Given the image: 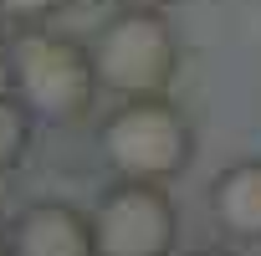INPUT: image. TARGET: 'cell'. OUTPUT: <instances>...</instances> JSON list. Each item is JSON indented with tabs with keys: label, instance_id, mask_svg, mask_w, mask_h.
<instances>
[{
	"label": "cell",
	"instance_id": "6da1fadb",
	"mask_svg": "<svg viewBox=\"0 0 261 256\" xmlns=\"http://www.w3.org/2000/svg\"><path fill=\"white\" fill-rule=\"evenodd\" d=\"M87 57L97 87H113L118 97H164L179 67V36L164 11L118 6V16L92 36Z\"/></svg>",
	"mask_w": 261,
	"mask_h": 256
},
{
	"label": "cell",
	"instance_id": "7a4b0ae2",
	"mask_svg": "<svg viewBox=\"0 0 261 256\" xmlns=\"http://www.w3.org/2000/svg\"><path fill=\"white\" fill-rule=\"evenodd\" d=\"M102 154L123 180H174L195 159V123L169 97H123L102 123Z\"/></svg>",
	"mask_w": 261,
	"mask_h": 256
},
{
	"label": "cell",
	"instance_id": "3957f363",
	"mask_svg": "<svg viewBox=\"0 0 261 256\" xmlns=\"http://www.w3.org/2000/svg\"><path fill=\"white\" fill-rule=\"evenodd\" d=\"M11 82H16V97L46 123H67V118L87 113L92 92H97V72H92L87 46H77V41H67L57 31L16 36Z\"/></svg>",
	"mask_w": 261,
	"mask_h": 256
},
{
	"label": "cell",
	"instance_id": "277c9868",
	"mask_svg": "<svg viewBox=\"0 0 261 256\" xmlns=\"http://www.w3.org/2000/svg\"><path fill=\"white\" fill-rule=\"evenodd\" d=\"M92 246L97 256H174L179 246V210L164 185L123 180L92 210Z\"/></svg>",
	"mask_w": 261,
	"mask_h": 256
},
{
	"label": "cell",
	"instance_id": "5b68a950",
	"mask_svg": "<svg viewBox=\"0 0 261 256\" xmlns=\"http://www.w3.org/2000/svg\"><path fill=\"white\" fill-rule=\"evenodd\" d=\"M11 256H97L92 220L62 200H36L11 231Z\"/></svg>",
	"mask_w": 261,
	"mask_h": 256
},
{
	"label": "cell",
	"instance_id": "8992f818",
	"mask_svg": "<svg viewBox=\"0 0 261 256\" xmlns=\"http://www.w3.org/2000/svg\"><path fill=\"white\" fill-rule=\"evenodd\" d=\"M210 215L230 241H261V159L225 164L210 180Z\"/></svg>",
	"mask_w": 261,
	"mask_h": 256
},
{
	"label": "cell",
	"instance_id": "52a82bcc",
	"mask_svg": "<svg viewBox=\"0 0 261 256\" xmlns=\"http://www.w3.org/2000/svg\"><path fill=\"white\" fill-rule=\"evenodd\" d=\"M31 134H36V113H31L21 97H6V92H0V174H11V169L26 159Z\"/></svg>",
	"mask_w": 261,
	"mask_h": 256
},
{
	"label": "cell",
	"instance_id": "ba28073f",
	"mask_svg": "<svg viewBox=\"0 0 261 256\" xmlns=\"http://www.w3.org/2000/svg\"><path fill=\"white\" fill-rule=\"evenodd\" d=\"M67 6H72V0H0V11L16 16V21H46V16H57Z\"/></svg>",
	"mask_w": 261,
	"mask_h": 256
},
{
	"label": "cell",
	"instance_id": "9c48e42d",
	"mask_svg": "<svg viewBox=\"0 0 261 256\" xmlns=\"http://www.w3.org/2000/svg\"><path fill=\"white\" fill-rule=\"evenodd\" d=\"M174 256H241L230 246H190V251H174Z\"/></svg>",
	"mask_w": 261,
	"mask_h": 256
},
{
	"label": "cell",
	"instance_id": "30bf717a",
	"mask_svg": "<svg viewBox=\"0 0 261 256\" xmlns=\"http://www.w3.org/2000/svg\"><path fill=\"white\" fill-rule=\"evenodd\" d=\"M118 6H134V11H169L174 0H118Z\"/></svg>",
	"mask_w": 261,
	"mask_h": 256
},
{
	"label": "cell",
	"instance_id": "8fae6325",
	"mask_svg": "<svg viewBox=\"0 0 261 256\" xmlns=\"http://www.w3.org/2000/svg\"><path fill=\"white\" fill-rule=\"evenodd\" d=\"M0 256H6V246H0Z\"/></svg>",
	"mask_w": 261,
	"mask_h": 256
}]
</instances>
